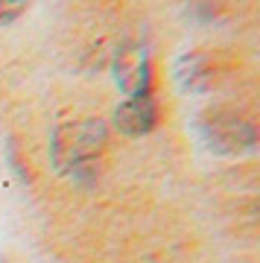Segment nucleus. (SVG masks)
<instances>
[{
	"label": "nucleus",
	"mask_w": 260,
	"mask_h": 263,
	"mask_svg": "<svg viewBox=\"0 0 260 263\" xmlns=\"http://www.w3.org/2000/svg\"><path fill=\"white\" fill-rule=\"evenodd\" d=\"M152 120H155V108H152V103H149L146 97L132 100V103H126L120 111H117V123H120L126 132H132V135L149 129Z\"/></svg>",
	"instance_id": "obj_1"
}]
</instances>
